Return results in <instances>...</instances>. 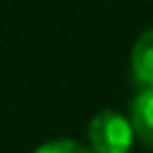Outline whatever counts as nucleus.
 I'll use <instances>...</instances> for the list:
<instances>
[{
    "label": "nucleus",
    "instance_id": "f03ea898",
    "mask_svg": "<svg viewBox=\"0 0 153 153\" xmlns=\"http://www.w3.org/2000/svg\"><path fill=\"white\" fill-rule=\"evenodd\" d=\"M132 75L143 89H153V30H145L132 46Z\"/></svg>",
    "mask_w": 153,
    "mask_h": 153
},
{
    "label": "nucleus",
    "instance_id": "f257e3e1",
    "mask_svg": "<svg viewBox=\"0 0 153 153\" xmlns=\"http://www.w3.org/2000/svg\"><path fill=\"white\" fill-rule=\"evenodd\" d=\"M132 140H134L132 121L116 110H102L89 121L91 153H129Z\"/></svg>",
    "mask_w": 153,
    "mask_h": 153
},
{
    "label": "nucleus",
    "instance_id": "7ed1b4c3",
    "mask_svg": "<svg viewBox=\"0 0 153 153\" xmlns=\"http://www.w3.org/2000/svg\"><path fill=\"white\" fill-rule=\"evenodd\" d=\"M132 126H134V134L153 148V89H143L134 102H132V116H129Z\"/></svg>",
    "mask_w": 153,
    "mask_h": 153
},
{
    "label": "nucleus",
    "instance_id": "20e7f679",
    "mask_svg": "<svg viewBox=\"0 0 153 153\" xmlns=\"http://www.w3.org/2000/svg\"><path fill=\"white\" fill-rule=\"evenodd\" d=\"M35 153H91V148L75 140H51V143H43Z\"/></svg>",
    "mask_w": 153,
    "mask_h": 153
}]
</instances>
